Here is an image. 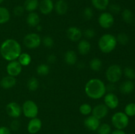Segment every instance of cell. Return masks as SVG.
<instances>
[{"label": "cell", "mask_w": 135, "mask_h": 134, "mask_svg": "<svg viewBox=\"0 0 135 134\" xmlns=\"http://www.w3.org/2000/svg\"><path fill=\"white\" fill-rule=\"evenodd\" d=\"M22 51L20 43L14 39H7L4 41L0 47L1 56L8 61H12L18 59Z\"/></svg>", "instance_id": "1"}, {"label": "cell", "mask_w": 135, "mask_h": 134, "mask_svg": "<svg viewBox=\"0 0 135 134\" xmlns=\"http://www.w3.org/2000/svg\"><path fill=\"white\" fill-rule=\"evenodd\" d=\"M85 93L92 99H99L104 97L106 92V85L102 80L93 78L87 81L85 85Z\"/></svg>", "instance_id": "2"}, {"label": "cell", "mask_w": 135, "mask_h": 134, "mask_svg": "<svg viewBox=\"0 0 135 134\" xmlns=\"http://www.w3.org/2000/svg\"><path fill=\"white\" fill-rule=\"evenodd\" d=\"M117 42L116 37L111 34H105L100 37L98 41V47L104 53H109L115 49Z\"/></svg>", "instance_id": "3"}, {"label": "cell", "mask_w": 135, "mask_h": 134, "mask_svg": "<svg viewBox=\"0 0 135 134\" xmlns=\"http://www.w3.org/2000/svg\"><path fill=\"white\" fill-rule=\"evenodd\" d=\"M123 75V70L118 64L109 66L105 72V76L109 83L115 84L118 82Z\"/></svg>", "instance_id": "4"}, {"label": "cell", "mask_w": 135, "mask_h": 134, "mask_svg": "<svg viewBox=\"0 0 135 134\" xmlns=\"http://www.w3.org/2000/svg\"><path fill=\"white\" fill-rule=\"evenodd\" d=\"M112 123L117 130H123L129 125V116H127L125 112H117L112 116Z\"/></svg>", "instance_id": "5"}, {"label": "cell", "mask_w": 135, "mask_h": 134, "mask_svg": "<svg viewBox=\"0 0 135 134\" xmlns=\"http://www.w3.org/2000/svg\"><path fill=\"white\" fill-rule=\"evenodd\" d=\"M22 112L26 118H36L38 114V105L34 101L31 100H27L23 103L22 106Z\"/></svg>", "instance_id": "6"}, {"label": "cell", "mask_w": 135, "mask_h": 134, "mask_svg": "<svg viewBox=\"0 0 135 134\" xmlns=\"http://www.w3.org/2000/svg\"><path fill=\"white\" fill-rule=\"evenodd\" d=\"M42 43L40 36L36 33H30L24 37L23 43L28 49L38 48Z\"/></svg>", "instance_id": "7"}, {"label": "cell", "mask_w": 135, "mask_h": 134, "mask_svg": "<svg viewBox=\"0 0 135 134\" xmlns=\"http://www.w3.org/2000/svg\"><path fill=\"white\" fill-rule=\"evenodd\" d=\"M115 22L113 15L109 12H104L98 17V23L102 28H109L113 25Z\"/></svg>", "instance_id": "8"}, {"label": "cell", "mask_w": 135, "mask_h": 134, "mask_svg": "<svg viewBox=\"0 0 135 134\" xmlns=\"http://www.w3.org/2000/svg\"><path fill=\"white\" fill-rule=\"evenodd\" d=\"M6 112L9 116L17 118L21 115L22 108L15 102H11L6 106Z\"/></svg>", "instance_id": "9"}, {"label": "cell", "mask_w": 135, "mask_h": 134, "mask_svg": "<svg viewBox=\"0 0 135 134\" xmlns=\"http://www.w3.org/2000/svg\"><path fill=\"white\" fill-rule=\"evenodd\" d=\"M6 70L8 75L16 77L21 74L22 71V66L18 60H12L8 63Z\"/></svg>", "instance_id": "10"}, {"label": "cell", "mask_w": 135, "mask_h": 134, "mask_svg": "<svg viewBox=\"0 0 135 134\" xmlns=\"http://www.w3.org/2000/svg\"><path fill=\"white\" fill-rule=\"evenodd\" d=\"M119 101L115 93H106L104 95V104L109 109H115L118 106Z\"/></svg>", "instance_id": "11"}, {"label": "cell", "mask_w": 135, "mask_h": 134, "mask_svg": "<svg viewBox=\"0 0 135 134\" xmlns=\"http://www.w3.org/2000/svg\"><path fill=\"white\" fill-rule=\"evenodd\" d=\"M108 112L109 109L105 104H99L92 108V115L97 118L98 119L101 120L108 115Z\"/></svg>", "instance_id": "12"}, {"label": "cell", "mask_w": 135, "mask_h": 134, "mask_svg": "<svg viewBox=\"0 0 135 134\" xmlns=\"http://www.w3.org/2000/svg\"><path fill=\"white\" fill-rule=\"evenodd\" d=\"M83 35V32H82V30L79 28L76 27V26H71L67 29V38L72 42H79L81 39Z\"/></svg>", "instance_id": "13"}, {"label": "cell", "mask_w": 135, "mask_h": 134, "mask_svg": "<svg viewBox=\"0 0 135 134\" xmlns=\"http://www.w3.org/2000/svg\"><path fill=\"white\" fill-rule=\"evenodd\" d=\"M38 9L42 14L47 15L54 10V3L52 0H42L39 2Z\"/></svg>", "instance_id": "14"}, {"label": "cell", "mask_w": 135, "mask_h": 134, "mask_svg": "<svg viewBox=\"0 0 135 134\" xmlns=\"http://www.w3.org/2000/svg\"><path fill=\"white\" fill-rule=\"evenodd\" d=\"M42 126V123L40 119L36 118V117L32 118L28 123V131L31 134L36 133L41 130Z\"/></svg>", "instance_id": "15"}, {"label": "cell", "mask_w": 135, "mask_h": 134, "mask_svg": "<svg viewBox=\"0 0 135 134\" xmlns=\"http://www.w3.org/2000/svg\"><path fill=\"white\" fill-rule=\"evenodd\" d=\"M84 126L91 131H96L100 125V120L94 116H88L84 120Z\"/></svg>", "instance_id": "16"}, {"label": "cell", "mask_w": 135, "mask_h": 134, "mask_svg": "<svg viewBox=\"0 0 135 134\" xmlns=\"http://www.w3.org/2000/svg\"><path fill=\"white\" fill-rule=\"evenodd\" d=\"M54 10L59 15H63L68 11V4L65 0H58L54 3Z\"/></svg>", "instance_id": "17"}, {"label": "cell", "mask_w": 135, "mask_h": 134, "mask_svg": "<svg viewBox=\"0 0 135 134\" xmlns=\"http://www.w3.org/2000/svg\"><path fill=\"white\" fill-rule=\"evenodd\" d=\"M16 83H17V80L15 78L8 75L1 79L0 81V85L3 89H8L13 87L16 85Z\"/></svg>", "instance_id": "18"}, {"label": "cell", "mask_w": 135, "mask_h": 134, "mask_svg": "<svg viewBox=\"0 0 135 134\" xmlns=\"http://www.w3.org/2000/svg\"><path fill=\"white\" fill-rule=\"evenodd\" d=\"M134 84L132 80H128L121 83L119 86V91L123 94H130L134 91Z\"/></svg>", "instance_id": "19"}, {"label": "cell", "mask_w": 135, "mask_h": 134, "mask_svg": "<svg viewBox=\"0 0 135 134\" xmlns=\"http://www.w3.org/2000/svg\"><path fill=\"white\" fill-rule=\"evenodd\" d=\"M91 49V45L86 39H80L79 42L77 49L80 55H87L90 52Z\"/></svg>", "instance_id": "20"}, {"label": "cell", "mask_w": 135, "mask_h": 134, "mask_svg": "<svg viewBox=\"0 0 135 134\" xmlns=\"http://www.w3.org/2000/svg\"><path fill=\"white\" fill-rule=\"evenodd\" d=\"M40 22V18L38 13L35 12L29 13L26 17V23L29 26L33 28L36 27L38 25H39Z\"/></svg>", "instance_id": "21"}, {"label": "cell", "mask_w": 135, "mask_h": 134, "mask_svg": "<svg viewBox=\"0 0 135 134\" xmlns=\"http://www.w3.org/2000/svg\"><path fill=\"white\" fill-rule=\"evenodd\" d=\"M65 62L69 65H74L77 62V55L73 50H69L65 53L64 56Z\"/></svg>", "instance_id": "22"}, {"label": "cell", "mask_w": 135, "mask_h": 134, "mask_svg": "<svg viewBox=\"0 0 135 134\" xmlns=\"http://www.w3.org/2000/svg\"><path fill=\"white\" fill-rule=\"evenodd\" d=\"M39 6V1L38 0H26L24 3V8L25 11L31 13L34 12Z\"/></svg>", "instance_id": "23"}, {"label": "cell", "mask_w": 135, "mask_h": 134, "mask_svg": "<svg viewBox=\"0 0 135 134\" xmlns=\"http://www.w3.org/2000/svg\"><path fill=\"white\" fill-rule=\"evenodd\" d=\"M92 5L95 9L99 11H104L109 5V0H91Z\"/></svg>", "instance_id": "24"}, {"label": "cell", "mask_w": 135, "mask_h": 134, "mask_svg": "<svg viewBox=\"0 0 135 134\" xmlns=\"http://www.w3.org/2000/svg\"><path fill=\"white\" fill-rule=\"evenodd\" d=\"M10 13L7 8L0 7V24L7 22L10 19Z\"/></svg>", "instance_id": "25"}, {"label": "cell", "mask_w": 135, "mask_h": 134, "mask_svg": "<svg viewBox=\"0 0 135 134\" xmlns=\"http://www.w3.org/2000/svg\"><path fill=\"white\" fill-rule=\"evenodd\" d=\"M17 59H18V63L21 64L22 66H26L29 65L32 60L31 56L28 53H21V55H19Z\"/></svg>", "instance_id": "26"}, {"label": "cell", "mask_w": 135, "mask_h": 134, "mask_svg": "<svg viewBox=\"0 0 135 134\" xmlns=\"http://www.w3.org/2000/svg\"><path fill=\"white\" fill-rule=\"evenodd\" d=\"M90 68L93 71H100L102 68V61L98 58H94L90 61Z\"/></svg>", "instance_id": "27"}, {"label": "cell", "mask_w": 135, "mask_h": 134, "mask_svg": "<svg viewBox=\"0 0 135 134\" xmlns=\"http://www.w3.org/2000/svg\"><path fill=\"white\" fill-rule=\"evenodd\" d=\"M122 18L126 23L130 24L133 22V13L130 9H125L121 13Z\"/></svg>", "instance_id": "28"}, {"label": "cell", "mask_w": 135, "mask_h": 134, "mask_svg": "<svg viewBox=\"0 0 135 134\" xmlns=\"http://www.w3.org/2000/svg\"><path fill=\"white\" fill-rule=\"evenodd\" d=\"M27 87L28 89L32 91L37 90L39 87V81L38 79L34 77H32L28 80L27 82Z\"/></svg>", "instance_id": "29"}, {"label": "cell", "mask_w": 135, "mask_h": 134, "mask_svg": "<svg viewBox=\"0 0 135 134\" xmlns=\"http://www.w3.org/2000/svg\"><path fill=\"white\" fill-rule=\"evenodd\" d=\"M36 72L40 76H46L50 72V67L46 64H41L37 66Z\"/></svg>", "instance_id": "30"}, {"label": "cell", "mask_w": 135, "mask_h": 134, "mask_svg": "<svg viewBox=\"0 0 135 134\" xmlns=\"http://www.w3.org/2000/svg\"><path fill=\"white\" fill-rule=\"evenodd\" d=\"M92 107L88 103H83L79 107V111L80 114L84 116H88L92 114Z\"/></svg>", "instance_id": "31"}, {"label": "cell", "mask_w": 135, "mask_h": 134, "mask_svg": "<svg viewBox=\"0 0 135 134\" xmlns=\"http://www.w3.org/2000/svg\"><path fill=\"white\" fill-rule=\"evenodd\" d=\"M125 113L129 117H133L135 116V103L131 102L127 104L125 107Z\"/></svg>", "instance_id": "32"}, {"label": "cell", "mask_w": 135, "mask_h": 134, "mask_svg": "<svg viewBox=\"0 0 135 134\" xmlns=\"http://www.w3.org/2000/svg\"><path fill=\"white\" fill-rule=\"evenodd\" d=\"M111 127L108 123H104L100 124L96 130L98 134H111Z\"/></svg>", "instance_id": "33"}, {"label": "cell", "mask_w": 135, "mask_h": 134, "mask_svg": "<svg viewBox=\"0 0 135 134\" xmlns=\"http://www.w3.org/2000/svg\"><path fill=\"white\" fill-rule=\"evenodd\" d=\"M116 39H117V43H120L122 45H127L129 43V36L125 33H120V34H119Z\"/></svg>", "instance_id": "34"}, {"label": "cell", "mask_w": 135, "mask_h": 134, "mask_svg": "<svg viewBox=\"0 0 135 134\" xmlns=\"http://www.w3.org/2000/svg\"><path fill=\"white\" fill-rule=\"evenodd\" d=\"M123 73L129 80H132L135 78V71L133 68L130 66H127L123 70Z\"/></svg>", "instance_id": "35"}, {"label": "cell", "mask_w": 135, "mask_h": 134, "mask_svg": "<svg viewBox=\"0 0 135 134\" xmlns=\"http://www.w3.org/2000/svg\"><path fill=\"white\" fill-rule=\"evenodd\" d=\"M42 43L47 48H51L54 45V41L51 37L46 35L42 39Z\"/></svg>", "instance_id": "36"}, {"label": "cell", "mask_w": 135, "mask_h": 134, "mask_svg": "<svg viewBox=\"0 0 135 134\" xmlns=\"http://www.w3.org/2000/svg\"><path fill=\"white\" fill-rule=\"evenodd\" d=\"M83 14L84 19L87 20H90L93 17L94 11L92 8L89 7H86L83 10Z\"/></svg>", "instance_id": "37"}, {"label": "cell", "mask_w": 135, "mask_h": 134, "mask_svg": "<svg viewBox=\"0 0 135 134\" xmlns=\"http://www.w3.org/2000/svg\"><path fill=\"white\" fill-rule=\"evenodd\" d=\"M109 9V13L113 14H118V13H120L121 11V7L119 6L117 4H111V5H109L108 6Z\"/></svg>", "instance_id": "38"}, {"label": "cell", "mask_w": 135, "mask_h": 134, "mask_svg": "<svg viewBox=\"0 0 135 134\" xmlns=\"http://www.w3.org/2000/svg\"><path fill=\"white\" fill-rule=\"evenodd\" d=\"M25 8L23 6H21V5H17L13 9V13L15 16L17 17H20V16H22V14L25 13Z\"/></svg>", "instance_id": "39"}, {"label": "cell", "mask_w": 135, "mask_h": 134, "mask_svg": "<svg viewBox=\"0 0 135 134\" xmlns=\"http://www.w3.org/2000/svg\"><path fill=\"white\" fill-rule=\"evenodd\" d=\"M83 34L86 38L91 39V38H93L96 35V32H95V30L93 28H87L84 30Z\"/></svg>", "instance_id": "40"}, {"label": "cell", "mask_w": 135, "mask_h": 134, "mask_svg": "<svg viewBox=\"0 0 135 134\" xmlns=\"http://www.w3.org/2000/svg\"><path fill=\"white\" fill-rule=\"evenodd\" d=\"M20 126H21V123H20L19 121H18L17 120H14L11 123V128L13 131H17L19 129Z\"/></svg>", "instance_id": "41"}, {"label": "cell", "mask_w": 135, "mask_h": 134, "mask_svg": "<svg viewBox=\"0 0 135 134\" xmlns=\"http://www.w3.org/2000/svg\"><path fill=\"white\" fill-rule=\"evenodd\" d=\"M115 90V86L114 85V84L109 83L106 86V92L108 93H113V91Z\"/></svg>", "instance_id": "42"}, {"label": "cell", "mask_w": 135, "mask_h": 134, "mask_svg": "<svg viewBox=\"0 0 135 134\" xmlns=\"http://www.w3.org/2000/svg\"><path fill=\"white\" fill-rule=\"evenodd\" d=\"M0 134H11V131L8 127L2 126L0 127Z\"/></svg>", "instance_id": "43"}, {"label": "cell", "mask_w": 135, "mask_h": 134, "mask_svg": "<svg viewBox=\"0 0 135 134\" xmlns=\"http://www.w3.org/2000/svg\"><path fill=\"white\" fill-rule=\"evenodd\" d=\"M56 60V56L55 55H50L47 56V61L50 63H54Z\"/></svg>", "instance_id": "44"}, {"label": "cell", "mask_w": 135, "mask_h": 134, "mask_svg": "<svg viewBox=\"0 0 135 134\" xmlns=\"http://www.w3.org/2000/svg\"><path fill=\"white\" fill-rule=\"evenodd\" d=\"M111 134H126V133H125V132L123 130H117V129H116L115 130L112 131V132L111 133Z\"/></svg>", "instance_id": "45"}, {"label": "cell", "mask_w": 135, "mask_h": 134, "mask_svg": "<svg viewBox=\"0 0 135 134\" xmlns=\"http://www.w3.org/2000/svg\"><path fill=\"white\" fill-rule=\"evenodd\" d=\"M36 28L37 30H38V31H40V30H42V27H41L40 25V24H39V25H38V26H37L36 27Z\"/></svg>", "instance_id": "46"}, {"label": "cell", "mask_w": 135, "mask_h": 134, "mask_svg": "<svg viewBox=\"0 0 135 134\" xmlns=\"http://www.w3.org/2000/svg\"><path fill=\"white\" fill-rule=\"evenodd\" d=\"M3 1H4V0H0V4L2 3L3 2Z\"/></svg>", "instance_id": "47"}, {"label": "cell", "mask_w": 135, "mask_h": 134, "mask_svg": "<svg viewBox=\"0 0 135 134\" xmlns=\"http://www.w3.org/2000/svg\"><path fill=\"white\" fill-rule=\"evenodd\" d=\"M131 134H134V133H131Z\"/></svg>", "instance_id": "48"}, {"label": "cell", "mask_w": 135, "mask_h": 134, "mask_svg": "<svg viewBox=\"0 0 135 134\" xmlns=\"http://www.w3.org/2000/svg\"><path fill=\"white\" fill-rule=\"evenodd\" d=\"M134 22H135V19H134Z\"/></svg>", "instance_id": "49"}]
</instances>
